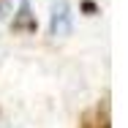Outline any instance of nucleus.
<instances>
[{"instance_id":"nucleus-4","label":"nucleus","mask_w":128,"mask_h":128,"mask_svg":"<svg viewBox=\"0 0 128 128\" xmlns=\"http://www.w3.org/2000/svg\"><path fill=\"white\" fill-rule=\"evenodd\" d=\"M82 11H87V14H98V6H96L93 0H82Z\"/></svg>"},{"instance_id":"nucleus-2","label":"nucleus","mask_w":128,"mask_h":128,"mask_svg":"<svg viewBox=\"0 0 128 128\" xmlns=\"http://www.w3.org/2000/svg\"><path fill=\"white\" fill-rule=\"evenodd\" d=\"M79 128H112L109 126V106L104 104V106H96L93 112H87L82 117Z\"/></svg>"},{"instance_id":"nucleus-3","label":"nucleus","mask_w":128,"mask_h":128,"mask_svg":"<svg viewBox=\"0 0 128 128\" xmlns=\"http://www.w3.org/2000/svg\"><path fill=\"white\" fill-rule=\"evenodd\" d=\"M14 30H16V33H36V19H33V14H30V3H27V0L19 3V14H16V19H14Z\"/></svg>"},{"instance_id":"nucleus-1","label":"nucleus","mask_w":128,"mask_h":128,"mask_svg":"<svg viewBox=\"0 0 128 128\" xmlns=\"http://www.w3.org/2000/svg\"><path fill=\"white\" fill-rule=\"evenodd\" d=\"M71 33V8L60 3L52 14V36H68Z\"/></svg>"}]
</instances>
